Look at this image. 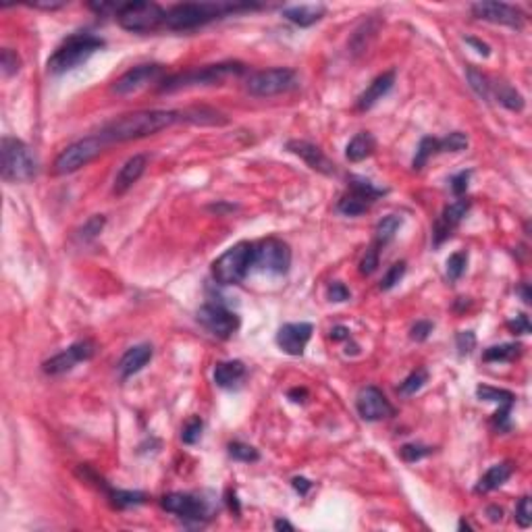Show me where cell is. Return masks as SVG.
I'll return each mask as SVG.
<instances>
[{
  "instance_id": "1",
  "label": "cell",
  "mask_w": 532,
  "mask_h": 532,
  "mask_svg": "<svg viewBox=\"0 0 532 532\" xmlns=\"http://www.w3.org/2000/svg\"><path fill=\"white\" fill-rule=\"evenodd\" d=\"M181 121V113L177 111H140L131 115H123L108 125H104L98 133L108 144H121L131 140H142L148 135H154L171 125Z\"/></svg>"
},
{
  "instance_id": "2",
  "label": "cell",
  "mask_w": 532,
  "mask_h": 532,
  "mask_svg": "<svg viewBox=\"0 0 532 532\" xmlns=\"http://www.w3.org/2000/svg\"><path fill=\"white\" fill-rule=\"evenodd\" d=\"M258 9V5H237V3H183L175 5L167 11L164 28L173 32H189L196 28H202L214 19H220L225 15L237 13V11H251Z\"/></svg>"
},
{
  "instance_id": "3",
  "label": "cell",
  "mask_w": 532,
  "mask_h": 532,
  "mask_svg": "<svg viewBox=\"0 0 532 532\" xmlns=\"http://www.w3.org/2000/svg\"><path fill=\"white\" fill-rule=\"evenodd\" d=\"M100 48H104L102 38H98L94 34H73L53 53V57L48 59V71L55 75L67 73V71L84 65Z\"/></svg>"
},
{
  "instance_id": "4",
  "label": "cell",
  "mask_w": 532,
  "mask_h": 532,
  "mask_svg": "<svg viewBox=\"0 0 532 532\" xmlns=\"http://www.w3.org/2000/svg\"><path fill=\"white\" fill-rule=\"evenodd\" d=\"M3 154V179L9 183H28L38 175V158L34 156L32 148L11 135L3 137L0 146Z\"/></svg>"
},
{
  "instance_id": "5",
  "label": "cell",
  "mask_w": 532,
  "mask_h": 532,
  "mask_svg": "<svg viewBox=\"0 0 532 532\" xmlns=\"http://www.w3.org/2000/svg\"><path fill=\"white\" fill-rule=\"evenodd\" d=\"M245 71L243 63L237 61H227L218 65H206L202 69H193L181 75H175L167 79L158 90L160 92H177V90H187V88H200V86H220L222 82L231 77H239Z\"/></svg>"
},
{
  "instance_id": "6",
  "label": "cell",
  "mask_w": 532,
  "mask_h": 532,
  "mask_svg": "<svg viewBox=\"0 0 532 532\" xmlns=\"http://www.w3.org/2000/svg\"><path fill=\"white\" fill-rule=\"evenodd\" d=\"M254 266V243L239 241L212 262V277L218 285L241 283Z\"/></svg>"
},
{
  "instance_id": "7",
  "label": "cell",
  "mask_w": 532,
  "mask_h": 532,
  "mask_svg": "<svg viewBox=\"0 0 532 532\" xmlns=\"http://www.w3.org/2000/svg\"><path fill=\"white\" fill-rule=\"evenodd\" d=\"M106 146H108V142L100 133L77 140L57 156V160L53 164V173L59 175V177L61 175H71V173L79 171L82 167L90 164L92 160H96Z\"/></svg>"
},
{
  "instance_id": "8",
  "label": "cell",
  "mask_w": 532,
  "mask_h": 532,
  "mask_svg": "<svg viewBox=\"0 0 532 532\" xmlns=\"http://www.w3.org/2000/svg\"><path fill=\"white\" fill-rule=\"evenodd\" d=\"M119 26L133 34L156 32L164 26L167 11L156 3H123L119 13L115 15Z\"/></svg>"
},
{
  "instance_id": "9",
  "label": "cell",
  "mask_w": 532,
  "mask_h": 532,
  "mask_svg": "<svg viewBox=\"0 0 532 532\" xmlns=\"http://www.w3.org/2000/svg\"><path fill=\"white\" fill-rule=\"evenodd\" d=\"M296 84H298V75L294 69H287V67L264 69L254 73L247 79V92L256 98H271L294 90Z\"/></svg>"
},
{
  "instance_id": "10",
  "label": "cell",
  "mask_w": 532,
  "mask_h": 532,
  "mask_svg": "<svg viewBox=\"0 0 532 532\" xmlns=\"http://www.w3.org/2000/svg\"><path fill=\"white\" fill-rule=\"evenodd\" d=\"M254 266L260 271L273 273V275H285L292 266V249L285 241L277 237L262 239L254 245Z\"/></svg>"
},
{
  "instance_id": "11",
  "label": "cell",
  "mask_w": 532,
  "mask_h": 532,
  "mask_svg": "<svg viewBox=\"0 0 532 532\" xmlns=\"http://www.w3.org/2000/svg\"><path fill=\"white\" fill-rule=\"evenodd\" d=\"M385 193L387 189H381L362 177H350V191L339 200L337 210L345 216H360Z\"/></svg>"
},
{
  "instance_id": "12",
  "label": "cell",
  "mask_w": 532,
  "mask_h": 532,
  "mask_svg": "<svg viewBox=\"0 0 532 532\" xmlns=\"http://www.w3.org/2000/svg\"><path fill=\"white\" fill-rule=\"evenodd\" d=\"M198 323L218 339H229L239 329V316L222 304L208 302L198 310Z\"/></svg>"
},
{
  "instance_id": "13",
  "label": "cell",
  "mask_w": 532,
  "mask_h": 532,
  "mask_svg": "<svg viewBox=\"0 0 532 532\" xmlns=\"http://www.w3.org/2000/svg\"><path fill=\"white\" fill-rule=\"evenodd\" d=\"M162 509H167L169 513H175L183 520L189 522H204L210 515V505L206 503V499L191 495V493H169L160 499Z\"/></svg>"
},
{
  "instance_id": "14",
  "label": "cell",
  "mask_w": 532,
  "mask_h": 532,
  "mask_svg": "<svg viewBox=\"0 0 532 532\" xmlns=\"http://www.w3.org/2000/svg\"><path fill=\"white\" fill-rule=\"evenodd\" d=\"M162 73H164V69H162V65H158V63L137 65V67L125 71V73L111 86V94H115V96H131V94H137L140 90H144V88H148L150 84L158 82Z\"/></svg>"
},
{
  "instance_id": "15",
  "label": "cell",
  "mask_w": 532,
  "mask_h": 532,
  "mask_svg": "<svg viewBox=\"0 0 532 532\" xmlns=\"http://www.w3.org/2000/svg\"><path fill=\"white\" fill-rule=\"evenodd\" d=\"M96 352V345L94 341L90 339H82V341H75L73 345H69L67 350H63L61 354L53 356L50 360H46L42 364V370L50 377H59V374H65L69 370H73L79 362H86L94 356Z\"/></svg>"
},
{
  "instance_id": "16",
  "label": "cell",
  "mask_w": 532,
  "mask_h": 532,
  "mask_svg": "<svg viewBox=\"0 0 532 532\" xmlns=\"http://www.w3.org/2000/svg\"><path fill=\"white\" fill-rule=\"evenodd\" d=\"M356 410H358L360 418L366 420V422H379V420L391 418L395 414V408L391 406L387 395L379 387H372V385L364 387L358 393Z\"/></svg>"
},
{
  "instance_id": "17",
  "label": "cell",
  "mask_w": 532,
  "mask_h": 532,
  "mask_svg": "<svg viewBox=\"0 0 532 532\" xmlns=\"http://www.w3.org/2000/svg\"><path fill=\"white\" fill-rule=\"evenodd\" d=\"M472 15L476 19L507 26L511 30H520L524 26L522 11L511 5H505V3H476V5H472Z\"/></svg>"
},
{
  "instance_id": "18",
  "label": "cell",
  "mask_w": 532,
  "mask_h": 532,
  "mask_svg": "<svg viewBox=\"0 0 532 532\" xmlns=\"http://www.w3.org/2000/svg\"><path fill=\"white\" fill-rule=\"evenodd\" d=\"M470 206H472V202H470L468 198H457L453 204L445 206V210L441 212V216H439L437 222H435V231H433L435 245H441L445 239L451 237L453 229L466 218Z\"/></svg>"
},
{
  "instance_id": "19",
  "label": "cell",
  "mask_w": 532,
  "mask_h": 532,
  "mask_svg": "<svg viewBox=\"0 0 532 532\" xmlns=\"http://www.w3.org/2000/svg\"><path fill=\"white\" fill-rule=\"evenodd\" d=\"M314 327L310 323H287L277 331V345L289 356H302Z\"/></svg>"
},
{
  "instance_id": "20",
  "label": "cell",
  "mask_w": 532,
  "mask_h": 532,
  "mask_svg": "<svg viewBox=\"0 0 532 532\" xmlns=\"http://www.w3.org/2000/svg\"><path fill=\"white\" fill-rule=\"evenodd\" d=\"M287 150L292 154L300 156L312 171H319L323 175H335V164L325 156V152L319 146H314L306 140H289Z\"/></svg>"
},
{
  "instance_id": "21",
  "label": "cell",
  "mask_w": 532,
  "mask_h": 532,
  "mask_svg": "<svg viewBox=\"0 0 532 532\" xmlns=\"http://www.w3.org/2000/svg\"><path fill=\"white\" fill-rule=\"evenodd\" d=\"M146 167H148V156H146V154H133V156L121 167V171L117 173L113 191H115L117 196L127 193V191L142 179Z\"/></svg>"
},
{
  "instance_id": "22",
  "label": "cell",
  "mask_w": 532,
  "mask_h": 532,
  "mask_svg": "<svg viewBox=\"0 0 532 532\" xmlns=\"http://www.w3.org/2000/svg\"><path fill=\"white\" fill-rule=\"evenodd\" d=\"M393 84H395V73H393V71L381 73V75L362 92V96L358 98V111H370L379 100H383V98L391 92Z\"/></svg>"
},
{
  "instance_id": "23",
  "label": "cell",
  "mask_w": 532,
  "mask_h": 532,
  "mask_svg": "<svg viewBox=\"0 0 532 532\" xmlns=\"http://www.w3.org/2000/svg\"><path fill=\"white\" fill-rule=\"evenodd\" d=\"M152 356H154V350H152V345H148V343L129 348V350L123 354L121 362H119V372H121V377H123V379H129V377L137 374V372L152 360Z\"/></svg>"
},
{
  "instance_id": "24",
  "label": "cell",
  "mask_w": 532,
  "mask_h": 532,
  "mask_svg": "<svg viewBox=\"0 0 532 532\" xmlns=\"http://www.w3.org/2000/svg\"><path fill=\"white\" fill-rule=\"evenodd\" d=\"M281 13L287 21H292L300 28H310L325 17L327 9H325V5H298V7H287Z\"/></svg>"
},
{
  "instance_id": "25",
  "label": "cell",
  "mask_w": 532,
  "mask_h": 532,
  "mask_svg": "<svg viewBox=\"0 0 532 532\" xmlns=\"http://www.w3.org/2000/svg\"><path fill=\"white\" fill-rule=\"evenodd\" d=\"M511 472H513V468H511L509 462L495 464V466H491V468L480 476V480L476 482L474 491H476L478 495H480V493H482V495H484V493H491V491L499 488L501 484H505V482L509 480Z\"/></svg>"
},
{
  "instance_id": "26",
  "label": "cell",
  "mask_w": 532,
  "mask_h": 532,
  "mask_svg": "<svg viewBox=\"0 0 532 532\" xmlns=\"http://www.w3.org/2000/svg\"><path fill=\"white\" fill-rule=\"evenodd\" d=\"M245 377V366L239 360H229V362H218L214 368V383L220 389H233L237 387Z\"/></svg>"
},
{
  "instance_id": "27",
  "label": "cell",
  "mask_w": 532,
  "mask_h": 532,
  "mask_svg": "<svg viewBox=\"0 0 532 532\" xmlns=\"http://www.w3.org/2000/svg\"><path fill=\"white\" fill-rule=\"evenodd\" d=\"M374 150H377V140H374V135L368 133V131H360V133H356V135L350 140V144H348V148H345V156H348L350 162H362L364 158L372 156Z\"/></svg>"
},
{
  "instance_id": "28",
  "label": "cell",
  "mask_w": 532,
  "mask_h": 532,
  "mask_svg": "<svg viewBox=\"0 0 532 532\" xmlns=\"http://www.w3.org/2000/svg\"><path fill=\"white\" fill-rule=\"evenodd\" d=\"M102 488L106 491V495H108L113 507H117V509L135 507V505L146 503V499H148L146 493H142V491H121V488H111V486H106V484H102Z\"/></svg>"
},
{
  "instance_id": "29",
  "label": "cell",
  "mask_w": 532,
  "mask_h": 532,
  "mask_svg": "<svg viewBox=\"0 0 532 532\" xmlns=\"http://www.w3.org/2000/svg\"><path fill=\"white\" fill-rule=\"evenodd\" d=\"M403 225V218L401 216H397V214H389V216H385L383 220H379V225H377V235H374V245H379V247H383V245H387L395 235H397V231H399V227Z\"/></svg>"
},
{
  "instance_id": "30",
  "label": "cell",
  "mask_w": 532,
  "mask_h": 532,
  "mask_svg": "<svg viewBox=\"0 0 532 532\" xmlns=\"http://www.w3.org/2000/svg\"><path fill=\"white\" fill-rule=\"evenodd\" d=\"M495 88V96H497V100H499V104H503L505 108H509V111H513V113H520V111H524V96L515 90V88H511V86H507V84H497V86H493Z\"/></svg>"
},
{
  "instance_id": "31",
  "label": "cell",
  "mask_w": 532,
  "mask_h": 532,
  "mask_svg": "<svg viewBox=\"0 0 532 532\" xmlns=\"http://www.w3.org/2000/svg\"><path fill=\"white\" fill-rule=\"evenodd\" d=\"M476 397L480 401H493L497 406H513L515 403V395L511 391L488 387V385H478L476 387Z\"/></svg>"
},
{
  "instance_id": "32",
  "label": "cell",
  "mask_w": 532,
  "mask_h": 532,
  "mask_svg": "<svg viewBox=\"0 0 532 532\" xmlns=\"http://www.w3.org/2000/svg\"><path fill=\"white\" fill-rule=\"evenodd\" d=\"M466 77H468V84L474 90V94L488 102L493 96V84L488 82V77L482 75L476 67H466Z\"/></svg>"
},
{
  "instance_id": "33",
  "label": "cell",
  "mask_w": 532,
  "mask_h": 532,
  "mask_svg": "<svg viewBox=\"0 0 532 532\" xmlns=\"http://www.w3.org/2000/svg\"><path fill=\"white\" fill-rule=\"evenodd\" d=\"M522 345L520 343H503V345H493L482 354L484 362H511L520 356Z\"/></svg>"
},
{
  "instance_id": "34",
  "label": "cell",
  "mask_w": 532,
  "mask_h": 532,
  "mask_svg": "<svg viewBox=\"0 0 532 532\" xmlns=\"http://www.w3.org/2000/svg\"><path fill=\"white\" fill-rule=\"evenodd\" d=\"M439 152H441V150H439V137H430V135L422 137L420 144H418L416 156H414V160H412V167H414L416 171H420V169L428 162V158L435 156V154H439Z\"/></svg>"
},
{
  "instance_id": "35",
  "label": "cell",
  "mask_w": 532,
  "mask_h": 532,
  "mask_svg": "<svg viewBox=\"0 0 532 532\" xmlns=\"http://www.w3.org/2000/svg\"><path fill=\"white\" fill-rule=\"evenodd\" d=\"M220 115L208 108H189V111H181V121H189L196 125H220L225 123V119H218Z\"/></svg>"
},
{
  "instance_id": "36",
  "label": "cell",
  "mask_w": 532,
  "mask_h": 532,
  "mask_svg": "<svg viewBox=\"0 0 532 532\" xmlns=\"http://www.w3.org/2000/svg\"><path fill=\"white\" fill-rule=\"evenodd\" d=\"M466 264H468V251H466V249L453 251V254L447 258V279H449L451 283H455V281L466 273Z\"/></svg>"
},
{
  "instance_id": "37",
  "label": "cell",
  "mask_w": 532,
  "mask_h": 532,
  "mask_svg": "<svg viewBox=\"0 0 532 532\" xmlns=\"http://www.w3.org/2000/svg\"><path fill=\"white\" fill-rule=\"evenodd\" d=\"M426 381H428V372L424 370V368H418V370H414L401 385H399V393L403 395V397H410V395H416L424 385H426Z\"/></svg>"
},
{
  "instance_id": "38",
  "label": "cell",
  "mask_w": 532,
  "mask_h": 532,
  "mask_svg": "<svg viewBox=\"0 0 532 532\" xmlns=\"http://www.w3.org/2000/svg\"><path fill=\"white\" fill-rule=\"evenodd\" d=\"M229 455L237 462H243V464H251V462H258L260 459V453L247 445V443H241V441H233L229 443Z\"/></svg>"
},
{
  "instance_id": "39",
  "label": "cell",
  "mask_w": 532,
  "mask_h": 532,
  "mask_svg": "<svg viewBox=\"0 0 532 532\" xmlns=\"http://www.w3.org/2000/svg\"><path fill=\"white\" fill-rule=\"evenodd\" d=\"M468 135L466 133H462V131H453V133H449V135H445V137H441L439 140V150L441 152H462V150H466L468 148Z\"/></svg>"
},
{
  "instance_id": "40",
  "label": "cell",
  "mask_w": 532,
  "mask_h": 532,
  "mask_svg": "<svg viewBox=\"0 0 532 532\" xmlns=\"http://www.w3.org/2000/svg\"><path fill=\"white\" fill-rule=\"evenodd\" d=\"M435 449L433 447H428V445H420V443H408V445H403L401 449H399V455H401V459L403 462H408V464H414V462H420L422 457H426V455H430Z\"/></svg>"
},
{
  "instance_id": "41",
  "label": "cell",
  "mask_w": 532,
  "mask_h": 532,
  "mask_svg": "<svg viewBox=\"0 0 532 532\" xmlns=\"http://www.w3.org/2000/svg\"><path fill=\"white\" fill-rule=\"evenodd\" d=\"M104 222H106V218H104L102 214H96V216L88 218V220L84 222V227L79 229V239H82V241H92V239H96V237L102 233Z\"/></svg>"
},
{
  "instance_id": "42",
  "label": "cell",
  "mask_w": 532,
  "mask_h": 532,
  "mask_svg": "<svg viewBox=\"0 0 532 532\" xmlns=\"http://www.w3.org/2000/svg\"><path fill=\"white\" fill-rule=\"evenodd\" d=\"M202 430H204L202 418L193 416V418H189V420L185 422V426H183V430H181V441H183L185 445H196V443L200 441V437H202Z\"/></svg>"
},
{
  "instance_id": "43",
  "label": "cell",
  "mask_w": 532,
  "mask_h": 532,
  "mask_svg": "<svg viewBox=\"0 0 532 532\" xmlns=\"http://www.w3.org/2000/svg\"><path fill=\"white\" fill-rule=\"evenodd\" d=\"M0 65H3L5 77H11V75H15L21 69V59H19V55L15 50L3 48V53H0Z\"/></svg>"
},
{
  "instance_id": "44",
  "label": "cell",
  "mask_w": 532,
  "mask_h": 532,
  "mask_svg": "<svg viewBox=\"0 0 532 532\" xmlns=\"http://www.w3.org/2000/svg\"><path fill=\"white\" fill-rule=\"evenodd\" d=\"M403 275H406V262H395L391 269L385 273V277H383V281H381V289H383V292L393 289V287L403 279Z\"/></svg>"
},
{
  "instance_id": "45",
  "label": "cell",
  "mask_w": 532,
  "mask_h": 532,
  "mask_svg": "<svg viewBox=\"0 0 532 532\" xmlns=\"http://www.w3.org/2000/svg\"><path fill=\"white\" fill-rule=\"evenodd\" d=\"M377 266H379V245H370L360 262V273L368 277L377 271Z\"/></svg>"
},
{
  "instance_id": "46",
  "label": "cell",
  "mask_w": 532,
  "mask_h": 532,
  "mask_svg": "<svg viewBox=\"0 0 532 532\" xmlns=\"http://www.w3.org/2000/svg\"><path fill=\"white\" fill-rule=\"evenodd\" d=\"M515 522L522 528H528L532 524V503H530V497H522L520 503L515 505Z\"/></svg>"
},
{
  "instance_id": "47",
  "label": "cell",
  "mask_w": 532,
  "mask_h": 532,
  "mask_svg": "<svg viewBox=\"0 0 532 532\" xmlns=\"http://www.w3.org/2000/svg\"><path fill=\"white\" fill-rule=\"evenodd\" d=\"M455 345H457L459 356H468L476 348V335L472 331H459L455 335Z\"/></svg>"
},
{
  "instance_id": "48",
  "label": "cell",
  "mask_w": 532,
  "mask_h": 532,
  "mask_svg": "<svg viewBox=\"0 0 532 532\" xmlns=\"http://www.w3.org/2000/svg\"><path fill=\"white\" fill-rule=\"evenodd\" d=\"M470 177H472V171H462V173L453 175V177H451V181H449L451 191H453L455 196H459V198H462V196L466 193V189H468Z\"/></svg>"
},
{
  "instance_id": "49",
  "label": "cell",
  "mask_w": 532,
  "mask_h": 532,
  "mask_svg": "<svg viewBox=\"0 0 532 532\" xmlns=\"http://www.w3.org/2000/svg\"><path fill=\"white\" fill-rule=\"evenodd\" d=\"M327 298H329V302H335V304L345 302V300H350V289L341 281H333L327 287Z\"/></svg>"
},
{
  "instance_id": "50",
  "label": "cell",
  "mask_w": 532,
  "mask_h": 532,
  "mask_svg": "<svg viewBox=\"0 0 532 532\" xmlns=\"http://www.w3.org/2000/svg\"><path fill=\"white\" fill-rule=\"evenodd\" d=\"M507 329H509L513 335H528L532 327H530V321H528L526 314H517L515 319L507 321Z\"/></svg>"
},
{
  "instance_id": "51",
  "label": "cell",
  "mask_w": 532,
  "mask_h": 532,
  "mask_svg": "<svg viewBox=\"0 0 532 532\" xmlns=\"http://www.w3.org/2000/svg\"><path fill=\"white\" fill-rule=\"evenodd\" d=\"M430 333H433V323H428V321H418V323L412 327L410 337H412V341H426Z\"/></svg>"
},
{
  "instance_id": "52",
  "label": "cell",
  "mask_w": 532,
  "mask_h": 532,
  "mask_svg": "<svg viewBox=\"0 0 532 532\" xmlns=\"http://www.w3.org/2000/svg\"><path fill=\"white\" fill-rule=\"evenodd\" d=\"M292 486H294L300 495H308V491L312 488V482H310L308 478H304V476H296V478L292 480Z\"/></svg>"
},
{
  "instance_id": "53",
  "label": "cell",
  "mask_w": 532,
  "mask_h": 532,
  "mask_svg": "<svg viewBox=\"0 0 532 532\" xmlns=\"http://www.w3.org/2000/svg\"><path fill=\"white\" fill-rule=\"evenodd\" d=\"M331 339L333 341H350L352 339V335H350V329L348 327H333L331 329Z\"/></svg>"
},
{
  "instance_id": "54",
  "label": "cell",
  "mask_w": 532,
  "mask_h": 532,
  "mask_svg": "<svg viewBox=\"0 0 532 532\" xmlns=\"http://www.w3.org/2000/svg\"><path fill=\"white\" fill-rule=\"evenodd\" d=\"M466 44L474 46V48H476V50H478V53H480L482 57H488V55H491V48H488V46H486L484 42H480L478 38H472V36H468V38H466Z\"/></svg>"
},
{
  "instance_id": "55",
  "label": "cell",
  "mask_w": 532,
  "mask_h": 532,
  "mask_svg": "<svg viewBox=\"0 0 532 532\" xmlns=\"http://www.w3.org/2000/svg\"><path fill=\"white\" fill-rule=\"evenodd\" d=\"M306 397H308V391H306V389L296 387V389H292V391H289V399H294V401H298V403H304V401H306Z\"/></svg>"
},
{
  "instance_id": "56",
  "label": "cell",
  "mask_w": 532,
  "mask_h": 532,
  "mask_svg": "<svg viewBox=\"0 0 532 532\" xmlns=\"http://www.w3.org/2000/svg\"><path fill=\"white\" fill-rule=\"evenodd\" d=\"M486 515H488V520H491V522H501V517H503V509H501V507H497V505H488V507H486Z\"/></svg>"
},
{
  "instance_id": "57",
  "label": "cell",
  "mask_w": 532,
  "mask_h": 532,
  "mask_svg": "<svg viewBox=\"0 0 532 532\" xmlns=\"http://www.w3.org/2000/svg\"><path fill=\"white\" fill-rule=\"evenodd\" d=\"M32 7H36V9H44V11H57V9L65 7V3H36V5H32Z\"/></svg>"
},
{
  "instance_id": "58",
  "label": "cell",
  "mask_w": 532,
  "mask_h": 532,
  "mask_svg": "<svg viewBox=\"0 0 532 532\" xmlns=\"http://www.w3.org/2000/svg\"><path fill=\"white\" fill-rule=\"evenodd\" d=\"M273 528H275V530H289V532L296 530V526H294L292 522H287V520H275Z\"/></svg>"
},
{
  "instance_id": "59",
  "label": "cell",
  "mask_w": 532,
  "mask_h": 532,
  "mask_svg": "<svg viewBox=\"0 0 532 532\" xmlns=\"http://www.w3.org/2000/svg\"><path fill=\"white\" fill-rule=\"evenodd\" d=\"M517 292H520V296H522L524 304H530V302H532V298H530V289H528V283H522Z\"/></svg>"
},
{
  "instance_id": "60",
  "label": "cell",
  "mask_w": 532,
  "mask_h": 532,
  "mask_svg": "<svg viewBox=\"0 0 532 532\" xmlns=\"http://www.w3.org/2000/svg\"><path fill=\"white\" fill-rule=\"evenodd\" d=\"M464 528H466V530H472V526H470L466 520H462V522H459V530H464Z\"/></svg>"
}]
</instances>
